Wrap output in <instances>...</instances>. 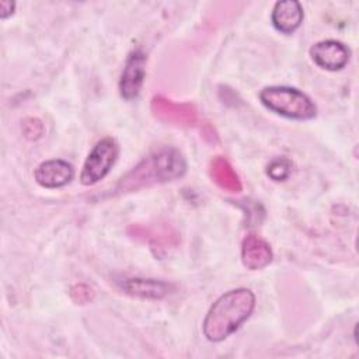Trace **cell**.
<instances>
[{"instance_id": "6da1fadb", "label": "cell", "mask_w": 359, "mask_h": 359, "mask_svg": "<svg viewBox=\"0 0 359 359\" xmlns=\"http://www.w3.org/2000/svg\"><path fill=\"white\" fill-rule=\"evenodd\" d=\"M187 171L184 156L174 147H164L126 172L115 185L114 194L137 191L154 184H163L182 177Z\"/></svg>"}, {"instance_id": "7a4b0ae2", "label": "cell", "mask_w": 359, "mask_h": 359, "mask_svg": "<svg viewBox=\"0 0 359 359\" xmlns=\"http://www.w3.org/2000/svg\"><path fill=\"white\" fill-rule=\"evenodd\" d=\"M255 296L250 289H233L222 294L209 309L202 330L212 342H219L233 334L252 313Z\"/></svg>"}, {"instance_id": "3957f363", "label": "cell", "mask_w": 359, "mask_h": 359, "mask_svg": "<svg viewBox=\"0 0 359 359\" xmlns=\"http://www.w3.org/2000/svg\"><path fill=\"white\" fill-rule=\"evenodd\" d=\"M259 100L268 109L290 119H311L317 111L306 94L292 87H265L259 93Z\"/></svg>"}, {"instance_id": "277c9868", "label": "cell", "mask_w": 359, "mask_h": 359, "mask_svg": "<svg viewBox=\"0 0 359 359\" xmlns=\"http://www.w3.org/2000/svg\"><path fill=\"white\" fill-rule=\"evenodd\" d=\"M119 153L118 143L112 137L101 139L87 156L81 174L80 181L83 185H93L102 180L109 170L112 168L116 157Z\"/></svg>"}, {"instance_id": "5b68a950", "label": "cell", "mask_w": 359, "mask_h": 359, "mask_svg": "<svg viewBox=\"0 0 359 359\" xmlns=\"http://www.w3.org/2000/svg\"><path fill=\"white\" fill-rule=\"evenodd\" d=\"M151 111L160 121L177 126H194L198 122V112L192 105L174 102L163 95L151 100Z\"/></svg>"}, {"instance_id": "8992f818", "label": "cell", "mask_w": 359, "mask_h": 359, "mask_svg": "<svg viewBox=\"0 0 359 359\" xmlns=\"http://www.w3.org/2000/svg\"><path fill=\"white\" fill-rule=\"evenodd\" d=\"M146 62L147 57L140 49L129 55L119 80V91L125 100H133L139 95L146 74Z\"/></svg>"}, {"instance_id": "52a82bcc", "label": "cell", "mask_w": 359, "mask_h": 359, "mask_svg": "<svg viewBox=\"0 0 359 359\" xmlns=\"http://www.w3.org/2000/svg\"><path fill=\"white\" fill-rule=\"evenodd\" d=\"M310 56L317 66L325 70H341L349 60V49L339 41L327 39L310 48Z\"/></svg>"}, {"instance_id": "ba28073f", "label": "cell", "mask_w": 359, "mask_h": 359, "mask_svg": "<svg viewBox=\"0 0 359 359\" xmlns=\"http://www.w3.org/2000/svg\"><path fill=\"white\" fill-rule=\"evenodd\" d=\"M34 177L43 188H60L73 180L74 168L70 163L60 158L48 160L35 168Z\"/></svg>"}, {"instance_id": "9c48e42d", "label": "cell", "mask_w": 359, "mask_h": 359, "mask_svg": "<svg viewBox=\"0 0 359 359\" xmlns=\"http://www.w3.org/2000/svg\"><path fill=\"white\" fill-rule=\"evenodd\" d=\"M273 27L282 34H292L303 21V8L296 0H283L275 3L271 14Z\"/></svg>"}, {"instance_id": "30bf717a", "label": "cell", "mask_w": 359, "mask_h": 359, "mask_svg": "<svg viewBox=\"0 0 359 359\" xmlns=\"http://www.w3.org/2000/svg\"><path fill=\"white\" fill-rule=\"evenodd\" d=\"M241 259L248 269L251 271L261 269L272 261L271 245L259 236L250 234L243 240Z\"/></svg>"}, {"instance_id": "8fae6325", "label": "cell", "mask_w": 359, "mask_h": 359, "mask_svg": "<svg viewBox=\"0 0 359 359\" xmlns=\"http://www.w3.org/2000/svg\"><path fill=\"white\" fill-rule=\"evenodd\" d=\"M121 287L125 293L140 297V299H163L174 290V286L171 283L157 280V279H140V278L125 279L121 283Z\"/></svg>"}, {"instance_id": "7c38bea8", "label": "cell", "mask_w": 359, "mask_h": 359, "mask_svg": "<svg viewBox=\"0 0 359 359\" xmlns=\"http://www.w3.org/2000/svg\"><path fill=\"white\" fill-rule=\"evenodd\" d=\"M209 174L213 182L223 191L237 194L243 189L240 177L231 167V164L222 156L212 158L209 164Z\"/></svg>"}, {"instance_id": "4fadbf2b", "label": "cell", "mask_w": 359, "mask_h": 359, "mask_svg": "<svg viewBox=\"0 0 359 359\" xmlns=\"http://www.w3.org/2000/svg\"><path fill=\"white\" fill-rule=\"evenodd\" d=\"M292 171V163L286 158H275L269 163L266 174L273 181H285Z\"/></svg>"}, {"instance_id": "5bb4252c", "label": "cell", "mask_w": 359, "mask_h": 359, "mask_svg": "<svg viewBox=\"0 0 359 359\" xmlns=\"http://www.w3.org/2000/svg\"><path fill=\"white\" fill-rule=\"evenodd\" d=\"M22 132H24V136L27 139L35 140V139H39L42 136L43 125L36 118H28L22 122Z\"/></svg>"}, {"instance_id": "9a60e30c", "label": "cell", "mask_w": 359, "mask_h": 359, "mask_svg": "<svg viewBox=\"0 0 359 359\" xmlns=\"http://www.w3.org/2000/svg\"><path fill=\"white\" fill-rule=\"evenodd\" d=\"M70 294L74 302L77 303H86L87 300L91 299V289L86 285H76L72 287Z\"/></svg>"}, {"instance_id": "2e32d148", "label": "cell", "mask_w": 359, "mask_h": 359, "mask_svg": "<svg viewBox=\"0 0 359 359\" xmlns=\"http://www.w3.org/2000/svg\"><path fill=\"white\" fill-rule=\"evenodd\" d=\"M15 8V3L14 1H8V0H3L0 1V17L4 20L8 15H11L14 13Z\"/></svg>"}]
</instances>
